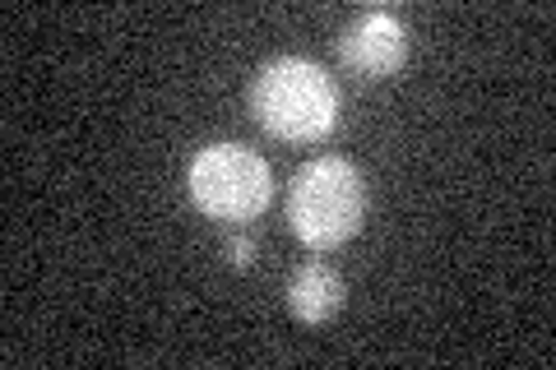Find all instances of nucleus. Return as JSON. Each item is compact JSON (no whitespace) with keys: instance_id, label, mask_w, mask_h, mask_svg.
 Returning <instances> with one entry per match:
<instances>
[{"instance_id":"obj_1","label":"nucleus","mask_w":556,"mask_h":370,"mask_svg":"<svg viewBox=\"0 0 556 370\" xmlns=\"http://www.w3.org/2000/svg\"><path fill=\"white\" fill-rule=\"evenodd\" d=\"M251 116L269 139L320 144L339 120V88L316 61L278 56L251 79Z\"/></svg>"},{"instance_id":"obj_2","label":"nucleus","mask_w":556,"mask_h":370,"mask_svg":"<svg viewBox=\"0 0 556 370\" xmlns=\"http://www.w3.org/2000/svg\"><path fill=\"white\" fill-rule=\"evenodd\" d=\"M283 218L292 237L311 251H339L362 232L367 218V181H362L357 163L348 157H316L306 163L288 186Z\"/></svg>"},{"instance_id":"obj_3","label":"nucleus","mask_w":556,"mask_h":370,"mask_svg":"<svg viewBox=\"0 0 556 370\" xmlns=\"http://www.w3.org/2000/svg\"><path fill=\"white\" fill-rule=\"evenodd\" d=\"M190 200L204 218L214 222H251L269 208L274 200V171L260 153L241 144H208L190 157L186 171Z\"/></svg>"},{"instance_id":"obj_4","label":"nucleus","mask_w":556,"mask_h":370,"mask_svg":"<svg viewBox=\"0 0 556 370\" xmlns=\"http://www.w3.org/2000/svg\"><path fill=\"white\" fill-rule=\"evenodd\" d=\"M408 61V33L390 10H367L339 33V65L362 84L394 79Z\"/></svg>"},{"instance_id":"obj_5","label":"nucleus","mask_w":556,"mask_h":370,"mask_svg":"<svg viewBox=\"0 0 556 370\" xmlns=\"http://www.w3.org/2000/svg\"><path fill=\"white\" fill-rule=\"evenodd\" d=\"M283 296H288V310L298 315L302 324H329V320H334V315L343 310L348 288H343V278L329 269V264L306 259L302 269L288 273Z\"/></svg>"},{"instance_id":"obj_6","label":"nucleus","mask_w":556,"mask_h":370,"mask_svg":"<svg viewBox=\"0 0 556 370\" xmlns=\"http://www.w3.org/2000/svg\"><path fill=\"white\" fill-rule=\"evenodd\" d=\"M223 255H228L232 269H251V264H255V237L237 232V227H232V232L223 237Z\"/></svg>"}]
</instances>
